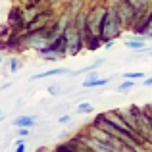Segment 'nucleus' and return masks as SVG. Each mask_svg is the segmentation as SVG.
Returning a JSON list of instances; mask_svg holds the SVG:
<instances>
[{
	"mask_svg": "<svg viewBox=\"0 0 152 152\" xmlns=\"http://www.w3.org/2000/svg\"><path fill=\"white\" fill-rule=\"evenodd\" d=\"M121 21L119 18L115 15V10L114 8H108L106 10V15H104V21H102V31H100V39L102 42L106 41H115L121 33Z\"/></svg>",
	"mask_w": 152,
	"mask_h": 152,
	"instance_id": "nucleus-1",
	"label": "nucleus"
},
{
	"mask_svg": "<svg viewBox=\"0 0 152 152\" xmlns=\"http://www.w3.org/2000/svg\"><path fill=\"white\" fill-rule=\"evenodd\" d=\"M64 35H66L67 54H69V56H77L79 52H81V48L85 46V33H83L77 25H73V23H71Z\"/></svg>",
	"mask_w": 152,
	"mask_h": 152,
	"instance_id": "nucleus-2",
	"label": "nucleus"
},
{
	"mask_svg": "<svg viewBox=\"0 0 152 152\" xmlns=\"http://www.w3.org/2000/svg\"><path fill=\"white\" fill-rule=\"evenodd\" d=\"M104 15H106V8H94V10H91L89 14H87V29H85V37H87V35H94V37H100Z\"/></svg>",
	"mask_w": 152,
	"mask_h": 152,
	"instance_id": "nucleus-3",
	"label": "nucleus"
},
{
	"mask_svg": "<svg viewBox=\"0 0 152 152\" xmlns=\"http://www.w3.org/2000/svg\"><path fill=\"white\" fill-rule=\"evenodd\" d=\"M114 10H115V15L119 18V21H121V25L137 18V6L129 0H119L114 6Z\"/></svg>",
	"mask_w": 152,
	"mask_h": 152,
	"instance_id": "nucleus-4",
	"label": "nucleus"
},
{
	"mask_svg": "<svg viewBox=\"0 0 152 152\" xmlns=\"http://www.w3.org/2000/svg\"><path fill=\"white\" fill-rule=\"evenodd\" d=\"M67 73H71L67 67H52V69H46L42 73H35L31 77V81H39V79H45V77H56V75H67Z\"/></svg>",
	"mask_w": 152,
	"mask_h": 152,
	"instance_id": "nucleus-5",
	"label": "nucleus"
},
{
	"mask_svg": "<svg viewBox=\"0 0 152 152\" xmlns=\"http://www.w3.org/2000/svg\"><path fill=\"white\" fill-rule=\"evenodd\" d=\"M110 83V77H96V75H89V77L85 79V81L81 83L83 89H94V87H104Z\"/></svg>",
	"mask_w": 152,
	"mask_h": 152,
	"instance_id": "nucleus-6",
	"label": "nucleus"
},
{
	"mask_svg": "<svg viewBox=\"0 0 152 152\" xmlns=\"http://www.w3.org/2000/svg\"><path fill=\"white\" fill-rule=\"evenodd\" d=\"M37 125V119L33 115H19L14 119V127H35Z\"/></svg>",
	"mask_w": 152,
	"mask_h": 152,
	"instance_id": "nucleus-7",
	"label": "nucleus"
},
{
	"mask_svg": "<svg viewBox=\"0 0 152 152\" xmlns=\"http://www.w3.org/2000/svg\"><path fill=\"white\" fill-rule=\"evenodd\" d=\"M125 46H127V48H131V50L142 52V50H146V39H127Z\"/></svg>",
	"mask_w": 152,
	"mask_h": 152,
	"instance_id": "nucleus-8",
	"label": "nucleus"
},
{
	"mask_svg": "<svg viewBox=\"0 0 152 152\" xmlns=\"http://www.w3.org/2000/svg\"><path fill=\"white\" fill-rule=\"evenodd\" d=\"M102 60H98V62H94V64H91V66H87V67H83V69H77V71H75V73L73 75H81V73H91V71H96L98 69V67H100L102 66Z\"/></svg>",
	"mask_w": 152,
	"mask_h": 152,
	"instance_id": "nucleus-9",
	"label": "nucleus"
},
{
	"mask_svg": "<svg viewBox=\"0 0 152 152\" xmlns=\"http://www.w3.org/2000/svg\"><path fill=\"white\" fill-rule=\"evenodd\" d=\"M75 112L77 114H91V112H94V106L91 102H81V104H77Z\"/></svg>",
	"mask_w": 152,
	"mask_h": 152,
	"instance_id": "nucleus-10",
	"label": "nucleus"
},
{
	"mask_svg": "<svg viewBox=\"0 0 152 152\" xmlns=\"http://www.w3.org/2000/svg\"><path fill=\"white\" fill-rule=\"evenodd\" d=\"M19 69H21V62L15 60V58H12L10 60V73H18Z\"/></svg>",
	"mask_w": 152,
	"mask_h": 152,
	"instance_id": "nucleus-11",
	"label": "nucleus"
},
{
	"mask_svg": "<svg viewBox=\"0 0 152 152\" xmlns=\"http://www.w3.org/2000/svg\"><path fill=\"white\" fill-rule=\"evenodd\" d=\"M125 79H145V73L142 71H129V73H123Z\"/></svg>",
	"mask_w": 152,
	"mask_h": 152,
	"instance_id": "nucleus-12",
	"label": "nucleus"
},
{
	"mask_svg": "<svg viewBox=\"0 0 152 152\" xmlns=\"http://www.w3.org/2000/svg\"><path fill=\"white\" fill-rule=\"evenodd\" d=\"M14 152H25V139L19 137L18 141H15V150Z\"/></svg>",
	"mask_w": 152,
	"mask_h": 152,
	"instance_id": "nucleus-13",
	"label": "nucleus"
},
{
	"mask_svg": "<svg viewBox=\"0 0 152 152\" xmlns=\"http://www.w3.org/2000/svg\"><path fill=\"white\" fill-rule=\"evenodd\" d=\"M135 87V81H123L121 85L118 87V91H129V89H133Z\"/></svg>",
	"mask_w": 152,
	"mask_h": 152,
	"instance_id": "nucleus-14",
	"label": "nucleus"
},
{
	"mask_svg": "<svg viewBox=\"0 0 152 152\" xmlns=\"http://www.w3.org/2000/svg\"><path fill=\"white\" fill-rule=\"evenodd\" d=\"M18 135L23 137V139L29 137V135H31V127H18Z\"/></svg>",
	"mask_w": 152,
	"mask_h": 152,
	"instance_id": "nucleus-15",
	"label": "nucleus"
},
{
	"mask_svg": "<svg viewBox=\"0 0 152 152\" xmlns=\"http://www.w3.org/2000/svg\"><path fill=\"white\" fill-rule=\"evenodd\" d=\"M142 85H145V87H152V75H150V77H145Z\"/></svg>",
	"mask_w": 152,
	"mask_h": 152,
	"instance_id": "nucleus-16",
	"label": "nucleus"
},
{
	"mask_svg": "<svg viewBox=\"0 0 152 152\" xmlns=\"http://www.w3.org/2000/svg\"><path fill=\"white\" fill-rule=\"evenodd\" d=\"M48 93H52V94H58L60 93V87H56V85H52L50 89H48Z\"/></svg>",
	"mask_w": 152,
	"mask_h": 152,
	"instance_id": "nucleus-17",
	"label": "nucleus"
},
{
	"mask_svg": "<svg viewBox=\"0 0 152 152\" xmlns=\"http://www.w3.org/2000/svg\"><path fill=\"white\" fill-rule=\"evenodd\" d=\"M69 121V115H62V118H60V123H67Z\"/></svg>",
	"mask_w": 152,
	"mask_h": 152,
	"instance_id": "nucleus-18",
	"label": "nucleus"
},
{
	"mask_svg": "<svg viewBox=\"0 0 152 152\" xmlns=\"http://www.w3.org/2000/svg\"><path fill=\"white\" fill-rule=\"evenodd\" d=\"M0 118H2V110H0Z\"/></svg>",
	"mask_w": 152,
	"mask_h": 152,
	"instance_id": "nucleus-19",
	"label": "nucleus"
},
{
	"mask_svg": "<svg viewBox=\"0 0 152 152\" xmlns=\"http://www.w3.org/2000/svg\"><path fill=\"white\" fill-rule=\"evenodd\" d=\"M0 64H2V56H0Z\"/></svg>",
	"mask_w": 152,
	"mask_h": 152,
	"instance_id": "nucleus-20",
	"label": "nucleus"
},
{
	"mask_svg": "<svg viewBox=\"0 0 152 152\" xmlns=\"http://www.w3.org/2000/svg\"><path fill=\"white\" fill-rule=\"evenodd\" d=\"M137 152H145V150H137Z\"/></svg>",
	"mask_w": 152,
	"mask_h": 152,
	"instance_id": "nucleus-21",
	"label": "nucleus"
}]
</instances>
